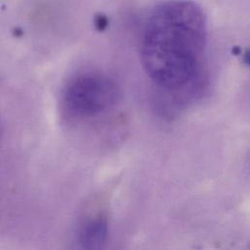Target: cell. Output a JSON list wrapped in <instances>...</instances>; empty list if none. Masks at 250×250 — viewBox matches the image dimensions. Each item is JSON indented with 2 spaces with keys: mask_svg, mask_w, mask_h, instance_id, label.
Returning <instances> with one entry per match:
<instances>
[{
  "mask_svg": "<svg viewBox=\"0 0 250 250\" xmlns=\"http://www.w3.org/2000/svg\"><path fill=\"white\" fill-rule=\"evenodd\" d=\"M201 9L187 0H169L148 15L141 38V61L148 78L165 90L189 83L201 65L206 47Z\"/></svg>",
  "mask_w": 250,
  "mask_h": 250,
  "instance_id": "obj_1",
  "label": "cell"
},
{
  "mask_svg": "<svg viewBox=\"0 0 250 250\" xmlns=\"http://www.w3.org/2000/svg\"><path fill=\"white\" fill-rule=\"evenodd\" d=\"M119 91L112 79L103 73L86 72L75 76L64 88L62 103L72 117L89 118L110 109Z\"/></svg>",
  "mask_w": 250,
  "mask_h": 250,
  "instance_id": "obj_2",
  "label": "cell"
},
{
  "mask_svg": "<svg viewBox=\"0 0 250 250\" xmlns=\"http://www.w3.org/2000/svg\"><path fill=\"white\" fill-rule=\"evenodd\" d=\"M106 234L107 223L105 218L96 215L82 224L77 233V241L81 248L99 249L104 245Z\"/></svg>",
  "mask_w": 250,
  "mask_h": 250,
  "instance_id": "obj_3",
  "label": "cell"
},
{
  "mask_svg": "<svg viewBox=\"0 0 250 250\" xmlns=\"http://www.w3.org/2000/svg\"><path fill=\"white\" fill-rule=\"evenodd\" d=\"M96 22H97V26L99 28H103L106 25V19L103 16H98V18L96 20Z\"/></svg>",
  "mask_w": 250,
  "mask_h": 250,
  "instance_id": "obj_4",
  "label": "cell"
},
{
  "mask_svg": "<svg viewBox=\"0 0 250 250\" xmlns=\"http://www.w3.org/2000/svg\"><path fill=\"white\" fill-rule=\"evenodd\" d=\"M248 158H249V166H250V154H249V157H248Z\"/></svg>",
  "mask_w": 250,
  "mask_h": 250,
  "instance_id": "obj_5",
  "label": "cell"
}]
</instances>
